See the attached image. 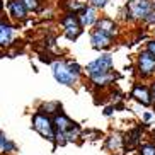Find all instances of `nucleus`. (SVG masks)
Returning a JSON list of instances; mask_svg holds the SVG:
<instances>
[{
  "mask_svg": "<svg viewBox=\"0 0 155 155\" xmlns=\"http://www.w3.org/2000/svg\"><path fill=\"white\" fill-rule=\"evenodd\" d=\"M111 41H113V38L107 36V34H104V32L101 31H94L91 36V43L94 48H97V50H106V48H109L111 46Z\"/></svg>",
  "mask_w": 155,
  "mask_h": 155,
  "instance_id": "9",
  "label": "nucleus"
},
{
  "mask_svg": "<svg viewBox=\"0 0 155 155\" xmlns=\"http://www.w3.org/2000/svg\"><path fill=\"white\" fill-rule=\"evenodd\" d=\"M152 102L155 104V82H153V85H152Z\"/></svg>",
  "mask_w": 155,
  "mask_h": 155,
  "instance_id": "23",
  "label": "nucleus"
},
{
  "mask_svg": "<svg viewBox=\"0 0 155 155\" xmlns=\"http://www.w3.org/2000/svg\"><path fill=\"white\" fill-rule=\"evenodd\" d=\"M96 21H97V15H96V9L94 7H85V9L80 10V15H78L80 26H92Z\"/></svg>",
  "mask_w": 155,
  "mask_h": 155,
  "instance_id": "11",
  "label": "nucleus"
},
{
  "mask_svg": "<svg viewBox=\"0 0 155 155\" xmlns=\"http://www.w3.org/2000/svg\"><path fill=\"white\" fill-rule=\"evenodd\" d=\"M32 128H34L41 137H45L46 140H53V138L56 137L55 130H53V121L43 113L34 114V118H32Z\"/></svg>",
  "mask_w": 155,
  "mask_h": 155,
  "instance_id": "2",
  "label": "nucleus"
},
{
  "mask_svg": "<svg viewBox=\"0 0 155 155\" xmlns=\"http://www.w3.org/2000/svg\"><path fill=\"white\" fill-rule=\"evenodd\" d=\"M145 21H147V22H152V24L155 22V10H152V12H150V15H148V17H147Z\"/></svg>",
  "mask_w": 155,
  "mask_h": 155,
  "instance_id": "22",
  "label": "nucleus"
},
{
  "mask_svg": "<svg viewBox=\"0 0 155 155\" xmlns=\"http://www.w3.org/2000/svg\"><path fill=\"white\" fill-rule=\"evenodd\" d=\"M12 34H14L12 26H9L7 22H0V46L10 45V41H12Z\"/></svg>",
  "mask_w": 155,
  "mask_h": 155,
  "instance_id": "12",
  "label": "nucleus"
},
{
  "mask_svg": "<svg viewBox=\"0 0 155 155\" xmlns=\"http://www.w3.org/2000/svg\"><path fill=\"white\" fill-rule=\"evenodd\" d=\"M107 147H109L111 150H119L121 147H123V138H121V135H113V137L109 138V141H107Z\"/></svg>",
  "mask_w": 155,
  "mask_h": 155,
  "instance_id": "14",
  "label": "nucleus"
},
{
  "mask_svg": "<svg viewBox=\"0 0 155 155\" xmlns=\"http://www.w3.org/2000/svg\"><path fill=\"white\" fill-rule=\"evenodd\" d=\"M63 26H65V36L68 39H77L78 34L82 32V26L73 14H68L63 19Z\"/></svg>",
  "mask_w": 155,
  "mask_h": 155,
  "instance_id": "6",
  "label": "nucleus"
},
{
  "mask_svg": "<svg viewBox=\"0 0 155 155\" xmlns=\"http://www.w3.org/2000/svg\"><path fill=\"white\" fill-rule=\"evenodd\" d=\"M128 12L135 19H147L152 12V2L148 0H131L128 5Z\"/></svg>",
  "mask_w": 155,
  "mask_h": 155,
  "instance_id": "4",
  "label": "nucleus"
},
{
  "mask_svg": "<svg viewBox=\"0 0 155 155\" xmlns=\"http://www.w3.org/2000/svg\"><path fill=\"white\" fill-rule=\"evenodd\" d=\"M114 78L113 73H104V75H97V77H92V80L97 84V85H107Z\"/></svg>",
  "mask_w": 155,
  "mask_h": 155,
  "instance_id": "16",
  "label": "nucleus"
},
{
  "mask_svg": "<svg viewBox=\"0 0 155 155\" xmlns=\"http://www.w3.org/2000/svg\"><path fill=\"white\" fill-rule=\"evenodd\" d=\"M2 7H4V5H2V0H0V10H2Z\"/></svg>",
  "mask_w": 155,
  "mask_h": 155,
  "instance_id": "25",
  "label": "nucleus"
},
{
  "mask_svg": "<svg viewBox=\"0 0 155 155\" xmlns=\"http://www.w3.org/2000/svg\"><path fill=\"white\" fill-rule=\"evenodd\" d=\"M0 148H2L4 152H12V150L15 148V145H14V143H12V141H10L7 137H5L2 131H0Z\"/></svg>",
  "mask_w": 155,
  "mask_h": 155,
  "instance_id": "15",
  "label": "nucleus"
},
{
  "mask_svg": "<svg viewBox=\"0 0 155 155\" xmlns=\"http://www.w3.org/2000/svg\"><path fill=\"white\" fill-rule=\"evenodd\" d=\"M147 51H148V53H150V55L155 58V41H150V43H148V46H147Z\"/></svg>",
  "mask_w": 155,
  "mask_h": 155,
  "instance_id": "21",
  "label": "nucleus"
},
{
  "mask_svg": "<svg viewBox=\"0 0 155 155\" xmlns=\"http://www.w3.org/2000/svg\"><path fill=\"white\" fill-rule=\"evenodd\" d=\"M131 97H135V99H137L138 102H141L143 106H150L152 104V94H150V91H148V87L141 85V84H138V85L133 87Z\"/></svg>",
  "mask_w": 155,
  "mask_h": 155,
  "instance_id": "8",
  "label": "nucleus"
},
{
  "mask_svg": "<svg viewBox=\"0 0 155 155\" xmlns=\"http://www.w3.org/2000/svg\"><path fill=\"white\" fill-rule=\"evenodd\" d=\"M97 31L104 32V34L113 38L114 34H116V24H114L111 19H101L99 22H97Z\"/></svg>",
  "mask_w": 155,
  "mask_h": 155,
  "instance_id": "13",
  "label": "nucleus"
},
{
  "mask_svg": "<svg viewBox=\"0 0 155 155\" xmlns=\"http://www.w3.org/2000/svg\"><path fill=\"white\" fill-rule=\"evenodd\" d=\"M53 77L58 84L63 85H73L78 80L80 67L77 63H65V61H55L53 63Z\"/></svg>",
  "mask_w": 155,
  "mask_h": 155,
  "instance_id": "1",
  "label": "nucleus"
},
{
  "mask_svg": "<svg viewBox=\"0 0 155 155\" xmlns=\"http://www.w3.org/2000/svg\"><path fill=\"white\" fill-rule=\"evenodd\" d=\"M138 70H140L141 77H150L155 73V58L148 51H141L138 56Z\"/></svg>",
  "mask_w": 155,
  "mask_h": 155,
  "instance_id": "5",
  "label": "nucleus"
},
{
  "mask_svg": "<svg viewBox=\"0 0 155 155\" xmlns=\"http://www.w3.org/2000/svg\"><path fill=\"white\" fill-rule=\"evenodd\" d=\"M91 2H92L94 7H99V9H102V7L107 4V0H91Z\"/></svg>",
  "mask_w": 155,
  "mask_h": 155,
  "instance_id": "20",
  "label": "nucleus"
},
{
  "mask_svg": "<svg viewBox=\"0 0 155 155\" xmlns=\"http://www.w3.org/2000/svg\"><path fill=\"white\" fill-rule=\"evenodd\" d=\"M140 155H155V147H153V145H145V147H141Z\"/></svg>",
  "mask_w": 155,
  "mask_h": 155,
  "instance_id": "18",
  "label": "nucleus"
},
{
  "mask_svg": "<svg viewBox=\"0 0 155 155\" xmlns=\"http://www.w3.org/2000/svg\"><path fill=\"white\" fill-rule=\"evenodd\" d=\"M22 4L31 10H36L39 7V0H22Z\"/></svg>",
  "mask_w": 155,
  "mask_h": 155,
  "instance_id": "19",
  "label": "nucleus"
},
{
  "mask_svg": "<svg viewBox=\"0 0 155 155\" xmlns=\"http://www.w3.org/2000/svg\"><path fill=\"white\" fill-rule=\"evenodd\" d=\"M111 67H113V58L109 55H104L87 65V72L91 73V77H97V75L109 73Z\"/></svg>",
  "mask_w": 155,
  "mask_h": 155,
  "instance_id": "3",
  "label": "nucleus"
},
{
  "mask_svg": "<svg viewBox=\"0 0 155 155\" xmlns=\"http://www.w3.org/2000/svg\"><path fill=\"white\" fill-rule=\"evenodd\" d=\"M53 126H56V133H63V135H67V133H68L72 128H75L77 124L73 123L68 116H65V114L60 113V114H56V116H55Z\"/></svg>",
  "mask_w": 155,
  "mask_h": 155,
  "instance_id": "7",
  "label": "nucleus"
},
{
  "mask_svg": "<svg viewBox=\"0 0 155 155\" xmlns=\"http://www.w3.org/2000/svg\"><path fill=\"white\" fill-rule=\"evenodd\" d=\"M41 111L43 113H56V111H60V104L58 102H48L41 107Z\"/></svg>",
  "mask_w": 155,
  "mask_h": 155,
  "instance_id": "17",
  "label": "nucleus"
},
{
  "mask_svg": "<svg viewBox=\"0 0 155 155\" xmlns=\"http://www.w3.org/2000/svg\"><path fill=\"white\" fill-rule=\"evenodd\" d=\"M111 113H113V107H107V109L104 111V114H106V116H109Z\"/></svg>",
  "mask_w": 155,
  "mask_h": 155,
  "instance_id": "24",
  "label": "nucleus"
},
{
  "mask_svg": "<svg viewBox=\"0 0 155 155\" xmlns=\"http://www.w3.org/2000/svg\"><path fill=\"white\" fill-rule=\"evenodd\" d=\"M9 12L17 21H22L28 15V7L22 4V0H10L9 2Z\"/></svg>",
  "mask_w": 155,
  "mask_h": 155,
  "instance_id": "10",
  "label": "nucleus"
}]
</instances>
